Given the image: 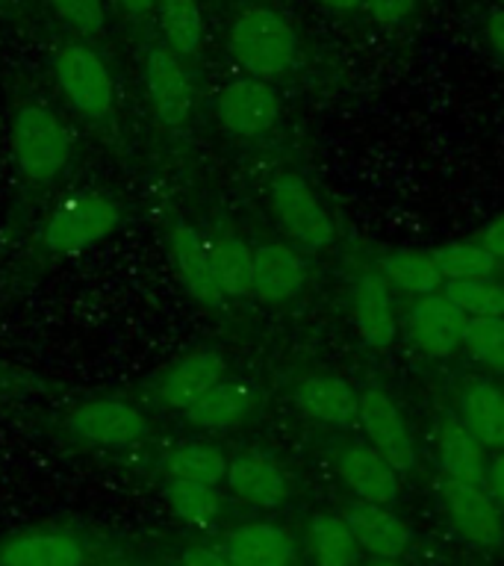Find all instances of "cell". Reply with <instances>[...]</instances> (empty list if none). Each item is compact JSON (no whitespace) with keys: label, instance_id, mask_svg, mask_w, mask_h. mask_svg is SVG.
I'll use <instances>...</instances> for the list:
<instances>
[{"label":"cell","instance_id":"2","mask_svg":"<svg viewBox=\"0 0 504 566\" xmlns=\"http://www.w3.org/2000/svg\"><path fill=\"white\" fill-rule=\"evenodd\" d=\"M12 157L21 175L44 184L69 166L71 139L65 124L39 104L21 106L12 118Z\"/></svg>","mask_w":504,"mask_h":566},{"label":"cell","instance_id":"38","mask_svg":"<svg viewBox=\"0 0 504 566\" xmlns=\"http://www.w3.org/2000/svg\"><path fill=\"white\" fill-rule=\"evenodd\" d=\"M484 33H486V42H490V48L495 51V56L504 62V9L502 7H495L493 12L486 15Z\"/></svg>","mask_w":504,"mask_h":566},{"label":"cell","instance_id":"27","mask_svg":"<svg viewBox=\"0 0 504 566\" xmlns=\"http://www.w3.org/2000/svg\"><path fill=\"white\" fill-rule=\"evenodd\" d=\"M210 251L224 298H248L254 286V248L237 237H219L210 242Z\"/></svg>","mask_w":504,"mask_h":566},{"label":"cell","instance_id":"39","mask_svg":"<svg viewBox=\"0 0 504 566\" xmlns=\"http://www.w3.org/2000/svg\"><path fill=\"white\" fill-rule=\"evenodd\" d=\"M486 490L493 493V499L504 511V451H498V454L486 463Z\"/></svg>","mask_w":504,"mask_h":566},{"label":"cell","instance_id":"33","mask_svg":"<svg viewBox=\"0 0 504 566\" xmlns=\"http://www.w3.org/2000/svg\"><path fill=\"white\" fill-rule=\"evenodd\" d=\"M463 348L484 369L504 375V316L469 318Z\"/></svg>","mask_w":504,"mask_h":566},{"label":"cell","instance_id":"45","mask_svg":"<svg viewBox=\"0 0 504 566\" xmlns=\"http://www.w3.org/2000/svg\"><path fill=\"white\" fill-rule=\"evenodd\" d=\"M3 3H9V0H0V7H3Z\"/></svg>","mask_w":504,"mask_h":566},{"label":"cell","instance_id":"23","mask_svg":"<svg viewBox=\"0 0 504 566\" xmlns=\"http://www.w3.org/2000/svg\"><path fill=\"white\" fill-rule=\"evenodd\" d=\"M86 555L77 539L53 531H35L0 546V566H83Z\"/></svg>","mask_w":504,"mask_h":566},{"label":"cell","instance_id":"28","mask_svg":"<svg viewBox=\"0 0 504 566\" xmlns=\"http://www.w3.org/2000/svg\"><path fill=\"white\" fill-rule=\"evenodd\" d=\"M157 15L168 42V51H175L180 60L201 51L203 15L198 0H159Z\"/></svg>","mask_w":504,"mask_h":566},{"label":"cell","instance_id":"30","mask_svg":"<svg viewBox=\"0 0 504 566\" xmlns=\"http://www.w3.org/2000/svg\"><path fill=\"white\" fill-rule=\"evenodd\" d=\"M433 263L442 272L445 281H472V277H493L498 269L490 251H486L477 239H458V242H445V245L433 248Z\"/></svg>","mask_w":504,"mask_h":566},{"label":"cell","instance_id":"12","mask_svg":"<svg viewBox=\"0 0 504 566\" xmlns=\"http://www.w3.org/2000/svg\"><path fill=\"white\" fill-rule=\"evenodd\" d=\"M343 516L354 539L375 560H401V555H407V548L413 543L410 525L389 504H371L357 499L345 507Z\"/></svg>","mask_w":504,"mask_h":566},{"label":"cell","instance_id":"6","mask_svg":"<svg viewBox=\"0 0 504 566\" xmlns=\"http://www.w3.org/2000/svg\"><path fill=\"white\" fill-rule=\"evenodd\" d=\"M440 495L451 525L460 537H466L472 546L498 548L504 543V511L486 490V484L458 481V478H440Z\"/></svg>","mask_w":504,"mask_h":566},{"label":"cell","instance_id":"25","mask_svg":"<svg viewBox=\"0 0 504 566\" xmlns=\"http://www.w3.org/2000/svg\"><path fill=\"white\" fill-rule=\"evenodd\" d=\"M378 272L384 274V281L410 292L416 298L437 295L445 286V277L433 263V256L422 251H389L378 260Z\"/></svg>","mask_w":504,"mask_h":566},{"label":"cell","instance_id":"4","mask_svg":"<svg viewBox=\"0 0 504 566\" xmlns=\"http://www.w3.org/2000/svg\"><path fill=\"white\" fill-rule=\"evenodd\" d=\"M53 74L62 95L86 118H104L113 109L115 83L106 62L86 44H65L53 56Z\"/></svg>","mask_w":504,"mask_h":566},{"label":"cell","instance_id":"19","mask_svg":"<svg viewBox=\"0 0 504 566\" xmlns=\"http://www.w3.org/2000/svg\"><path fill=\"white\" fill-rule=\"evenodd\" d=\"M228 486L254 507H281L290 499V478L263 451H242L228 463Z\"/></svg>","mask_w":504,"mask_h":566},{"label":"cell","instance_id":"26","mask_svg":"<svg viewBox=\"0 0 504 566\" xmlns=\"http://www.w3.org/2000/svg\"><path fill=\"white\" fill-rule=\"evenodd\" d=\"M309 552L318 566H357L363 555L343 513H316L309 520Z\"/></svg>","mask_w":504,"mask_h":566},{"label":"cell","instance_id":"22","mask_svg":"<svg viewBox=\"0 0 504 566\" xmlns=\"http://www.w3.org/2000/svg\"><path fill=\"white\" fill-rule=\"evenodd\" d=\"M460 419L481 446L504 451V389L486 378H469L460 387Z\"/></svg>","mask_w":504,"mask_h":566},{"label":"cell","instance_id":"9","mask_svg":"<svg viewBox=\"0 0 504 566\" xmlns=\"http://www.w3.org/2000/svg\"><path fill=\"white\" fill-rule=\"evenodd\" d=\"M360 428L369 437L371 449L396 467L398 475L416 469V446L398 405L384 389H363L360 392Z\"/></svg>","mask_w":504,"mask_h":566},{"label":"cell","instance_id":"42","mask_svg":"<svg viewBox=\"0 0 504 566\" xmlns=\"http://www.w3.org/2000/svg\"><path fill=\"white\" fill-rule=\"evenodd\" d=\"M369 566H405V564H401V560H375V564Z\"/></svg>","mask_w":504,"mask_h":566},{"label":"cell","instance_id":"35","mask_svg":"<svg viewBox=\"0 0 504 566\" xmlns=\"http://www.w3.org/2000/svg\"><path fill=\"white\" fill-rule=\"evenodd\" d=\"M363 7H366L371 21L392 27L410 18V12L416 9V0H363Z\"/></svg>","mask_w":504,"mask_h":566},{"label":"cell","instance_id":"15","mask_svg":"<svg viewBox=\"0 0 504 566\" xmlns=\"http://www.w3.org/2000/svg\"><path fill=\"white\" fill-rule=\"evenodd\" d=\"M351 316L354 327L366 345L387 348L396 343L398 318L396 304L389 295V283L380 272H360L351 283Z\"/></svg>","mask_w":504,"mask_h":566},{"label":"cell","instance_id":"41","mask_svg":"<svg viewBox=\"0 0 504 566\" xmlns=\"http://www.w3.org/2000/svg\"><path fill=\"white\" fill-rule=\"evenodd\" d=\"M318 3H325V7L334 9V12H351V9L363 7V0H318Z\"/></svg>","mask_w":504,"mask_h":566},{"label":"cell","instance_id":"16","mask_svg":"<svg viewBox=\"0 0 504 566\" xmlns=\"http://www.w3.org/2000/svg\"><path fill=\"white\" fill-rule=\"evenodd\" d=\"M309 265L298 248L265 242L254 248V286L251 295L265 304L295 298L307 283Z\"/></svg>","mask_w":504,"mask_h":566},{"label":"cell","instance_id":"32","mask_svg":"<svg viewBox=\"0 0 504 566\" xmlns=\"http://www.w3.org/2000/svg\"><path fill=\"white\" fill-rule=\"evenodd\" d=\"M166 499L171 504V511L180 520L192 522V525H212L216 516L221 513V499L216 493V486L198 484V481H177L168 478Z\"/></svg>","mask_w":504,"mask_h":566},{"label":"cell","instance_id":"3","mask_svg":"<svg viewBox=\"0 0 504 566\" xmlns=\"http://www.w3.org/2000/svg\"><path fill=\"white\" fill-rule=\"evenodd\" d=\"M269 195H272V210L281 221L283 233L292 239V245L298 251L318 254L334 245V219L327 216L313 186L298 171H277Z\"/></svg>","mask_w":504,"mask_h":566},{"label":"cell","instance_id":"43","mask_svg":"<svg viewBox=\"0 0 504 566\" xmlns=\"http://www.w3.org/2000/svg\"><path fill=\"white\" fill-rule=\"evenodd\" d=\"M0 384H3V366H0Z\"/></svg>","mask_w":504,"mask_h":566},{"label":"cell","instance_id":"37","mask_svg":"<svg viewBox=\"0 0 504 566\" xmlns=\"http://www.w3.org/2000/svg\"><path fill=\"white\" fill-rule=\"evenodd\" d=\"M183 566H233V560L224 552H216V548L192 546L183 552Z\"/></svg>","mask_w":504,"mask_h":566},{"label":"cell","instance_id":"24","mask_svg":"<svg viewBox=\"0 0 504 566\" xmlns=\"http://www.w3.org/2000/svg\"><path fill=\"white\" fill-rule=\"evenodd\" d=\"M251 407H254V392H251L248 384H242V380H221L183 413L198 428L224 431V428H233V424L242 422L251 413Z\"/></svg>","mask_w":504,"mask_h":566},{"label":"cell","instance_id":"7","mask_svg":"<svg viewBox=\"0 0 504 566\" xmlns=\"http://www.w3.org/2000/svg\"><path fill=\"white\" fill-rule=\"evenodd\" d=\"M69 428L77 440L92 442V446H109V449H122L133 442L145 440L148 433V419L127 401L118 398H97V401H83L74 407L65 419Z\"/></svg>","mask_w":504,"mask_h":566},{"label":"cell","instance_id":"5","mask_svg":"<svg viewBox=\"0 0 504 566\" xmlns=\"http://www.w3.org/2000/svg\"><path fill=\"white\" fill-rule=\"evenodd\" d=\"M122 207L106 195H83L62 203L44 228V245L56 254H77L83 248L95 245L118 228Z\"/></svg>","mask_w":504,"mask_h":566},{"label":"cell","instance_id":"21","mask_svg":"<svg viewBox=\"0 0 504 566\" xmlns=\"http://www.w3.org/2000/svg\"><path fill=\"white\" fill-rule=\"evenodd\" d=\"M437 458H440V469L445 478L486 484L484 446L458 413L442 419L440 431H437Z\"/></svg>","mask_w":504,"mask_h":566},{"label":"cell","instance_id":"36","mask_svg":"<svg viewBox=\"0 0 504 566\" xmlns=\"http://www.w3.org/2000/svg\"><path fill=\"white\" fill-rule=\"evenodd\" d=\"M475 239L495 256V260H504V212H498L493 221H486Z\"/></svg>","mask_w":504,"mask_h":566},{"label":"cell","instance_id":"10","mask_svg":"<svg viewBox=\"0 0 504 566\" xmlns=\"http://www.w3.org/2000/svg\"><path fill=\"white\" fill-rule=\"evenodd\" d=\"M145 88H148L150 109L159 124L183 127L192 115V80L183 60L168 48H154L145 60Z\"/></svg>","mask_w":504,"mask_h":566},{"label":"cell","instance_id":"17","mask_svg":"<svg viewBox=\"0 0 504 566\" xmlns=\"http://www.w3.org/2000/svg\"><path fill=\"white\" fill-rule=\"evenodd\" d=\"M228 378V363L219 352L201 348L180 357L171 369L159 378L157 396L162 405L175 407V410H189L201 396H207L216 384Z\"/></svg>","mask_w":504,"mask_h":566},{"label":"cell","instance_id":"31","mask_svg":"<svg viewBox=\"0 0 504 566\" xmlns=\"http://www.w3.org/2000/svg\"><path fill=\"white\" fill-rule=\"evenodd\" d=\"M442 295L466 313L469 318L504 316V286L493 277H472V281H445Z\"/></svg>","mask_w":504,"mask_h":566},{"label":"cell","instance_id":"34","mask_svg":"<svg viewBox=\"0 0 504 566\" xmlns=\"http://www.w3.org/2000/svg\"><path fill=\"white\" fill-rule=\"evenodd\" d=\"M53 15L60 18L62 24L71 27L74 33L95 35L104 30L106 9L104 0H48Z\"/></svg>","mask_w":504,"mask_h":566},{"label":"cell","instance_id":"20","mask_svg":"<svg viewBox=\"0 0 504 566\" xmlns=\"http://www.w3.org/2000/svg\"><path fill=\"white\" fill-rule=\"evenodd\" d=\"M224 555L233 566H292L295 543L274 522H245L224 534Z\"/></svg>","mask_w":504,"mask_h":566},{"label":"cell","instance_id":"8","mask_svg":"<svg viewBox=\"0 0 504 566\" xmlns=\"http://www.w3.org/2000/svg\"><path fill=\"white\" fill-rule=\"evenodd\" d=\"M219 122L221 127L242 139L263 136L281 118V101L272 83L256 77L230 80L228 86L219 92Z\"/></svg>","mask_w":504,"mask_h":566},{"label":"cell","instance_id":"13","mask_svg":"<svg viewBox=\"0 0 504 566\" xmlns=\"http://www.w3.org/2000/svg\"><path fill=\"white\" fill-rule=\"evenodd\" d=\"M168 251H171V260H175L177 277H180V283L195 301H201L207 307H221L228 301L219 281H216L210 242L203 239L201 230H195L186 221H177L171 233H168Z\"/></svg>","mask_w":504,"mask_h":566},{"label":"cell","instance_id":"44","mask_svg":"<svg viewBox=\"0 0 504 566\" xmlns=\"http://www.w3.org/2000/svg\"><path fill=\"white\" fill-rule=\"evenodd\" d=\"M495 3H498V7H502V9H504V0H495Z\"/></svg>","mask_w":504,"mask_h":566},{"label":"cell","instance_id":"1","mask_svg":"<svg viewBox=\"0 0 504 566\" xmlns=\"http://www.w3.org/2000/svg\"><path fill=\"white\" fill-rule=\"evenodd\" d=\"M230 53L248 77L277 80L298 62V33L277 9L251 7L239 12L230 27Z\"/></svg>","mask_w":504,"mask_h":566},{"label":"cell","instance_id":"40","mask_svg":"<svg viewBox=\"0 0 504 566\" xmlns=\"http://www.w3.org/2000/svg\"><path fill=\"white\" fill-rule=\"evenodd\" d=\"M159 0H118V7L127 12L130 18H145L157 9Z\"/></svg>","mask_w":504,"mask_h":566},{"label":"cell","instance_id":"11","mask_svg":"<svg viewBox=\"0 0 504 566\" xmlns=\"http://www.w3.org/2000/svg\"><path fill=\"white\" fill-rule=\"evenodd\" d=\"M469 316L442 292L424 295L407 313V336L424 357H449L463 348Z\"/></svg>","mask_w":504,"mask_h":566},{"label":"cell","instance_id":"14","mask_svg":"<svg viewBox=\"0 0 504 566\" xmlns=\"http://www.w3.org/2000/svg\"><path fill=\"white\" fill-rule=\"evenodd\" d=\"M336 472L360 502L392 504L401 493V475L378 449L351 442L336 454Z\"/></svg>","mask_w":504,"mask_h":566},{"label":"cell","instance_id":"29","mask_svg":"<svg viewBox=\"0 0 504 566\" xmlns=\"http://www.w3.org/2000/svg\"><path fill=\"white\" fill-rule=\"evenodd\" d=\"M230 460L216 446L207 442H186L168 451L166 472L177 481H198V484L219 486L228 478Z\"/></svg>","mask_w":504,"mask_h":566},{"label":"cell","instance_id":"18","mask_svg":"<svg viewBox=\"0 0 504 566\" xmlns=\"http://www.w3.org/2000/svg\"><path fill=\"white\" fill-rule=\"evenodd\" d=\"M295 405L313 422L351 428L360 419V392L336 375H309L295 387Z\"/></svg>","mask_w":504,"mask_h":566}]
</instances>
